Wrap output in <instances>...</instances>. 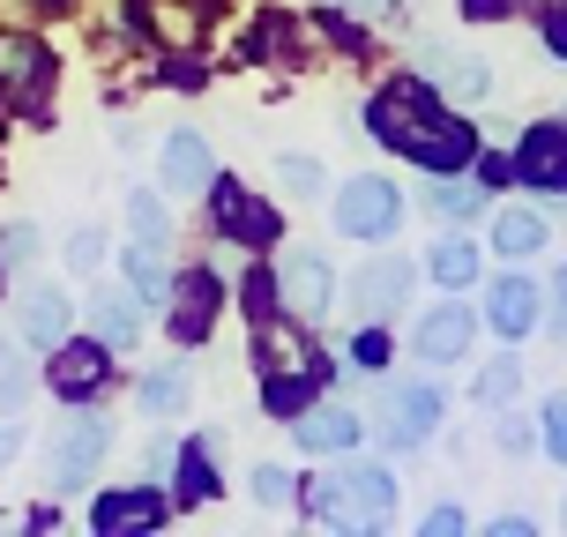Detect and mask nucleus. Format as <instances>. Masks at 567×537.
I'll list each match as a JSON object with an SVG mask.
<instances>
[{
  "instance_id": "a211bd4d",
  "label": "nucleus",
  "mask_w": 567,
  "mask_h": 537,
  "mask_svg": "<svg viewBox=\"0 0 567 537\" xmlns=\"http://www.w3.org/2000/svg\"><path fill=\"white\" fill-rule=\"evenodd\" d=\"M157 523H165V500L150 485H127V493L97 500V530H157Z\"/></svg>"
},
{
  "instance_id": "c9c22d12",
  "label": "nucleus",
  "mask_w": 567,
  "mask_h": 537,
  "mask_svg": "<svg viewBox=\"0 0 567 537\" xmlns=\"http://www.w3.org/2000/svg\"><path fill=\"white\" fill-rule=\"evenodd\" d=\"M30 255H38V231H30V225H16V231H8V261H16V269H23Z\"/></svg>"
},
{
  "instance_id": "72a5a7b5",
  "label": "nucleus",
  "mask_w": 567,
  "mask_h": 537,
  "mask_svg": "<svg viewBox=\"0 0 567 537\" xmlns=\"http://www.w3.org/2000/svg\"><path fill=\"white\" fill-rule=\"evenodd\" d=\"M545 455H553V463H567V396L545 403Z\"/></svg>"
},
{
  "instance_id": "4be33fe9",
  "label": "nucleus",
  "mask_w": 567,
  "mask_h": 537,
  "mask_svg": "<svg viewBox=\"0 0 567 537\" xmlns=\"http://www.w3.org/2000/svg\"><path fill=\"white\" fill-rule=\"evenodd\" d=\"M493 247H501V255H538L545 247V217L538 209H508V217H501V225H493Z\"/></svg>"
},
{
  "instance_id": "dca6fc26",
  "label": "nucleus",
  "mask_w": 567,
  "mask_h": 537,
  "mask_svg": "<svg viewBox=\"0 0 567 537\" xmlns=\"http://www.w3.org/2000/svg\"><path fill=\"white\" fill-rule=\"evenodd\" d=\"M485 321L501 329V337H530V321H538V283L530 277H501L485 291Z\"/></svg>"
},
{
  "instance_id": "f3484780",
  "label": "nucleus",
  "mask_w": 567,
  "mask_h": 537,
  "mask_svg": "<svg viewBox=\"0 0 567 537\" xmlns=\"http://www.w3.org/2000/svg\"><path fill=\"white\" fill-rule=\"evenodd\" d=\"M53 389L60 396H97L105 389V343H53Z\"/></svg>"
},
{
  "instance_id": "9d476101",
  "label": "nucleus",
  "mask_w": 567,
  "mask_h": 537,
  "mask_svg": "<svg viewBox=\"0 0 567 537\" xmlns=\"http://www.w3.org/2000/svg\"><path fill=\"white\" fill-rule=\"evenodd\" d=\"M403 291H411V261H403V255L367 261V269H359V283H351V299H359V313H367V321L396 313V307H403Z\"/></svg>"
},
{
  "instance_id": "473e14b6",
  "label": "nucleus",
  "mask_w": 567,
  "mask_h": 537,
  "mask_svg": "<svg viewBox=\"0 0 567 537\" xmlns=\"http://www.w3.org/2000/svg\"><path fill=\"white\" fill-rule=\"evenodd\" d=\"M277 179L291 195H321V165H313V157H277Z\"/></svg>"
},
{
  "instance_id": "58836bf2",
  "label": "nucleus",
  "mask_w": 567,
  "mask_h": 537,
  "mask_svg": "<svg viewBox=\"0 0 567 537\" xmlns=\"http://www.w3.org/2000/svg\"><path fill=\"white\" fill-rule=\"evenodd\" d=\"M16 455H23V433H16V425H0V463H16Z\"/></svg>"
},
{
  "instance_id": "bb28decb",
  "label": "nucleus",
  "mask_w": 567,
  "mask_h": 537,
  "mask_svg": "<svg viewBox=\"0 0 567 537\" xmlns=\"http://www.w3.org/2000/svg\"><path fill=\"white\" fill-rule=\"evenodd\" d=\"M515 389H523V366H515V359H493V366L478 373V403H485V411L515 403Z\"/></svg>"
},
{
  "instance_id": "f704fd0d",
  "label": "nucleus",
  "mask_w": 567,
  "mask_h": 537,
  "mask_svg": "<svg viewBox=\"0 0 567 537\" xmlns=\"http://www.w3.org/2000/svg\"><path fill=\"white\" fill-rule=\"evenodd\" d=\"M255 500H261V508H284V500H291V478H284L277 463H261V471H255Z\"/></svg>"
},
{
  "instance_id": "f03ea898",
  "label": "nucleus",
  "mask_w": 567,
  "mask_h": 537,
  "mask_svg": "<svg viewBox=\"0 0 567 537\" xmlns=\"http://www.w3.org/2000/svg\"><path fill=\"white\" fill-rule=\"evenodd\" d=\"M389 508H396V478H389L381 463H351V471H337V478L313 485V515L337 523V530H351V523H381Z\"/></svg>"
},
{
  "instance_id": "c756f323",
  "label": "nucleus",
  "mask_w": 567,
  "mask_h": 537,
  "mask_svg": "<svg viewBox=\"0 0 567 537\" xmlns=\"http://www.w3.org/2000/svg\"><path fill=\"white\" fill-rule=\"evenodd\" d=\"M30 396V373H23V351L16 343H0V411H16Z\"/></svg>"
},
{
  "instance_id": "9b49d317",
  "label": "nucleus",
  "mask_w": 567,
  "mask_h": 537,
  "mask_svg": "<svg viewBox=\"0 0 567 537\" xmlns=\"http://www.w3.org/2000/svg\"><path fill=\"white\" fill-rule=\"evenodd\" d=\"M441 433V389H389V441L419 448Z\"/></svg>"
},
{
  "instance_id": "2f4dec72",
  "label": "nucleus",
  "mask_w": 567,
  "mask_h": 537,
  "mask_svg": "<svg viewBox=\"0 0 567 537\" xmlns=\"http://www.w3.org/2000/svg\"><path fill=\"white\" fill-rule=\"evenodd\" d=\"M217 493V478H209V463H202V448L179 455V500H209Z\"/></svg>"
},
{
  "instance_id": "7ed1b4c3",
  "label": "nucleus",
  "mask_w": 567,
  "mask_h": 537,
  "mask_svg": "<svg viewBox=\"0 0 567 537\" xmlns=\"http://www.w3.org/2000/svg\"><path fill=\"white\" fill-rule=\"evenodd\" d=\"M337 231L343 239H389L396 231V217H403V195L389 187V179H373V172H359V179H343L337 187Z\"/></svg>"
},
{
  "instance_id": "4c0bfd02",
  "label": "nucleus",
  "mask_w": 567,
  "mask_h": 537,
  "mask_svg": "<svg viewBox=\"0 0 567 537\" xmlns=\"http://www.w3.org/2000/svg\"><path fill=\"white\" fill-rule=\"evenodd\" d=\"M553 329H560V337H567V269H560V277H553Z\"/></svg>"
},
{
  "instance_id": "1a4fd4ad",
  "label": "nucleus",
  "mask_w": 567,
  "mask_h": 537,
  "mask_svg": "<svg viewBox=\"0 0 567 537\" xmlns=\"http://www.w3.org/2000/svg\"><path fill=\"white\" fill-rule=\"evenodd\" d=\"M419 75H433L449 97H485V90H493V68L471 60V53H455V45H419Z\"/></svg>"
},
{
  "instance_id": "423d86ee",
  "label": "nucleus",
  "mask_w": 567,
  "mask_h": 537,
  "mask_svg": "<svg viewBox=\"0 0 567 537\" xmlns=\"http://www.w3.org/2000/svg\"><path fill=\"white\" fill-rule=\"evenodd\" d=\"M471 337H478V313L449 299V307L419 313V337H411V351H419L425 366H455V359L471 351Z\"/></svg>"
},
{
  "instance_id": "6ab92c4d",
  "label": "nucleus",
  "mask_w": 567,
  "mask_h": 537,
  "mask_svg": "<svg viewBox=\"0 0 567 537\" xmlns=\"http://www.w3.org/2000/svg\"><path fill=\"white\" fill-rule=\"evenodd\" d=\"M68 321H75L68 291H60V283H38V291H30V307H23V337L53 351V343H68Z\"/></svg>"
},
{
  "instance_id": "6e6552de",
  "label": "nucleus",
  "mask_w": 567,
  "mask_h": 537,
  "mask_svg": "<svg viewBox=\"0 0 567 537\" xmlns=\"http://www.w3.org/2000/svg\"><path fill=\"white\" fill-rule=\"evenodd\" d=\"M105 463V419H68L53 441V485H83Z\"/></svg>"
},
{
  "instance_id": "c85d7f7f",
  "label": "nucleus",
  "mask_w": 567,
  "mask_h": 537,
  "mask_svg": "<svg viewBox=\"0 0 567 537\" xmlns=\"http://www.w3.org/2000/svg\"><path fill=\"white\" fill-rule=\"evenodd\" d=\"M127 225H135V239H150V247H165V202L157 195H127Z\"/></svg>"
},
{
  "instance_id": "e433bc0d",
  "label": "nucleus",
  "mask_w": 567,
  "mask_h": 537,
  "mask_svg": "<svg viewBox=\"0 0 567 537\" xmlns=\"http://www.w3.org/2000/svg\"><path fill=\"white\" fill-rule=\"evenodd\" d=\"M501 448L523 455V448H530V425H523V419H501Z\"/></svg>"
},
{
  "instance_id": "2eb2a0df",
  "label": "nucleus",
  "mask_w": 567,
  "mask_h": 537,
  "mask_svg": "<svg viewBox=\"0 0 567 537\" xmlns=\"http://www.w3.org/2000/svg\"><path fill=\"white\" fill-rule=\"evenodd\" d=\"M157 172H165V187H172V195H202V187H209V142H202L195 127H179V135L165 142Z\"/></svg>"
},
{
  "instance_id": "5701e85b",
  "label": "nucleus",
  "mask_w": 567,
  "mask_h": 537,
  "mask_svg": "<svg viewBox=\"0 0 567 537\" xmlns=\"http://www.w3.org/2000/svg\"><path fill=\"white\" fill-rule=\"evenodd\" d=\"M127 283H135V299H165V247H150V239H135L127 247Z\"/></svg>"
},
{
  "instance_id": "aec40b11",
  "label": "nucleus",
  "mask_w": 567,
  "mask_h": 537,
  "mask_svg": "<svg viewBox=\"0 0 567 537\" xmlns=\"http://www.w3.org/2000/svg\"><path fill=\"white\" fill-rule=\"evenodd\" d=\"M217 321V277H187L179 283V313H172V337L179 343H202Z\"/></svg>"
},
{
  "instance_id": "7c9ffc66",
  "label": "nucleus",
  "mask_w": 567,
  "mask_h": 537,
  "mask_svg": "<svg viewBox=\"0 0 567 537\" xmlns=\"http://www.w3.org/2000/svg\"><path fill=\"white\" fill-rule=\"evenodd\" d=\"M97 261H105V231H97V225L68 231V269H75V277H90Z\"/></svg>"
},
{
  "instance_id": "412c9836",
  "label": "nucleus",
  "mask_w": 567,
  "mask_h": 537,
  "mask_svg": "<svg viewBox=\"0 0 567 537\" xmlns=\"http://www.w3.org/2000/svg\"><path fill=\"white\" fill-rule=\"evenodd\" d=\"M90 329H97V343H135V329H142L135 291H105V299L90 307Z\"/></svg>"
},
{
  "instance_id": "ddd939ff",
  "label": "nucleus",
  "mask_w": 567,
  "mask_h": 537,
  "mask_svg": "<svg viewBox=\"0 0 567 537\" xmlns=\"http://www.w3.org/2000/svg\"><path fill=\"white\" fill-rule=\"evenodd\" d=\"M255 359H261V373L269 381H284V373H313V359H307V343H299V321L291 313H261V337H255Z\"/></svg>"
},
{
  "instance_id": "0eeeda50",
  "label": "nucleus",
  "mask_w": 567,
  "mask_h": 537,
  "mask_svg": "<svg viewBox=\"0 0 567 537\" xmlns=\"http://www.w3.org/2000/svg\"><path fill=\"white\" fill-rule=\"evenodd\" d=\"M515 172H523L538 195H567V120L530 127V135H523V149H515Z\"/></svg>"
},
{
  "instance_id": "ea45409f",
  "label": "nucleus",
  "mask_w": 567,
  "mask_h": 537,
  "mask_svg": "<svg viewBox=\"0 0 567 537\" xmlns=\"http://www.w3.org/2000/svg\"><path fill=\"white\" fill-rule=\"evenodd\" d=\"M337 8H359V16H381L389 0H337Z\"/></svg>"
},
{
  "instance_id": "f257e3e1",
  "label": "nucleus",
  "mask_w": 567,
  "mask_h": 537,
  "mask_svg": "<svg viewBox=\"0 0 567 537\" xmlns=\"http://www.w3.org/2000/svg\"><path fill=\"white\" fill-rule=\"evenodd\" d=\"M367 127L389 149H403L411 165H425V172H463L471 157H478V135L463 127V120H449L441 113V97H433V83H389L381 97L367 105Z\"/></svg>"
},
{
  "instance_id": "39448f33",
  "label": "nucleus",
  "mask_w": 567,
  "mask_h": 537,
  "mask_svg": "<svg viewBox=\"0 0 567 537\" xmlns=\"http://www.w3.org/2000/svg\"><path fill=\"white\" fill-rule=\"evenodd\" d=\"M45 90H53V53L38 38L0 30V97L8 105H45Z\"/></svg>"
},
{
  "instance_id": "393cba45",
  "label": "nucleus",
  "mask_w": 567,
  "mask_h": 537,
  "mask_svg": "<svg viewBox=\"0 0 567 537\" xmlns=\"http://www.w3.org/2000/svg\"><path fill=\"white\" fill-rule=\"evenodd\" d=\"M150 30L165 38V45H195V8H179V0H150Z\"/></svg>"
},
{
  "instance_id": "cd10ccee",
  "label": "nucleus",
  "mask_w": 567,
  "mask_h": 537,
  "mask_svg": "<svg viewBox=\"0 0 567 537\" xmlns=\"http://www.w3.org/2000/svg\"><path fill=\"white\" fill-rule=\"evenodd\" d=\"M425 209H433V217H471V209H478V187L455 179V172H441V187L425 195Z\"/></svg>"
},
{
  "instance_id": "b1692460",
  "label": "nucleus",
  "mask_w": 567,
  "mask_h": 537,
  "mask_svg": "<svg viewBox=\"0 0 567 537\" xmlns=\"http://www.w3.org/2000/svg\"><path fill=\"white\" fill-rule=\"evenodd\" d=\"M142 411H157V419L187 411V373H179V366H157L150 381H142Z\"/></svg>"
},
{
  "instance_id": "a878e982",
  "label": "nucleus",
  "mask_w": 567,
  "mask_h": 537,
  "mask_svg": "<svg viewBox=\"0 0 567 537\" xmlns=\"http://www.w3.org/2000/svg\"><path fill=\"white\" fill-rule=\"evenodd\" d=\"M433 277L441 283H471L478 277V247H471V239H441V247H433Z\"/></svg>"
},
{
  "instance_id": "4468645a",
  "label": "nucleus",
  "mask_w": 567,
  "mask_h": 537,
  "mask_svg": "<svg viewBox=\"0 0 567 537\" xmlns=\"http://www.w3.org/2000/svg\"><path fill=\"white\" fill-rule=\"evenodd\" d=\"M209 209H217V225H225V231H239V239H255V247H269V239H277V217H269V209H261V202L247 195L239 179H217V195H209Z\"/></svg>"
},
{
  "instance_id": "20e7f679",
  "label": "nucleus",
  "mask_w": 567,
  "mask_h": 537,
  "mask_svg": "<svg viewBox=\"0 0 567 537\" xmlns=\"http://www.w3.org/2000/svg\"><path fill=\"white\" fill-rule=\"evenodd\" d=\"M277 313H291V321H321V313H329V261L307 255V247L277 255Z\"/></svg>"
},
{
  "instance_id": "f8f14e48",
  "label": "nucleus",
  "mask_w": 567,
  "mask_h": 537,
  "mask_svg": "<svg viewBox=\"0 0 567 537\" xmlns=\"http://www.w3.org/2000/svg\"><path fill=\"white\" fill-rule=\"evenodd\" d=\"M291 441H299L307 455H337V448L359 441V411H343V403H313V411H299Z\"/></svg>"
}]
</instances>
